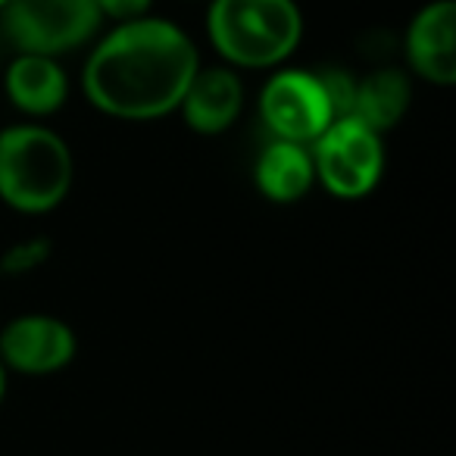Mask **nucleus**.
I'll return each instance as SVG.
<instances>
[{
    "instance_id": "1a4fd4ad",
    "label": "nucleus",
    "mask_w": 456,
    "mask_h": 456,
    "mask_svg": "<svg viewBox=\"0 0 456 456\" xmlns=\"http://www.w3.org/2000/svg\"><path fill=\"white\" fill-rule=\"evenodd\" d=\"M244 101H248V91H244L241 72L225 63H200V69L194 72L188 91H184L182 103H178V113H182L184 126L194 134L216 138V134H225L241 119Z\"/></svg>"
},
{
    "instance_id": "4468645a",
    "label": "nucleus",
    "mask_w": 456,
    "mask_h": 456,
    "mask_svg": "<svg viewBox=\"0 0 456 456\" xmlns=\"http://www.w3.org/2000/svg\"><path fill=\"white\" fill-rule=\"evenodd\" d=\"M319 78H322V88L331 101V110L338 116H350V107H354V88H356V76L347 72L344 66H322L316 69Z\"/></svg>"
},
{
    "instance_id": "9d476101",
    "label": "nucleus",
    "mask_w": 456,
    "mask_h": 456,
    "mask_svg": "<svg viewBox=\"0 0 456 456\" xmlns=\"http://www.w3.org/2000/svg\"><path fill=\"white\" fill-rule=\"evenodd\" d=\"M4 94L16 113L32 122H45L69 101V72L63 69L60 57L13 53L4 69Z\"/></svg>"
},
{
    "instance_id": "f03ea898",
    "label": "nucleus",
    "mask_w": 456,
    "mask_h": 456,
    "mask_svg": "<svg viewBox=\"0 0 456 456\" xmlns=\"http://www.w3.org/2000/svg\"><path fill=\"white\" fill-rule=\"evenodd\" d=\"M306 22L297 0H207V41L238 72H273L297 53Z\"/></svg>"
},
{
    "instance_id": "9b49d317",
    "label": "nucleus",
    "mask_w": 456,
    "mask_h": 456,
    "mask_svg": "<svg viewBox=\"0 0 456 456\" xmlns=\"http://www.w3.org/2000/svg\"><path fill=\"white\" fill-rule=\"evenodd\" d=\"M254 184L269 203H297L316 188L310 147L297 141L269 138L254 163Z\"/></svg>"
},
{
    "instance_id": "423d86ee",
    "label": "nucleus",
    "mask_w": 456,
    "mask_h": 456,
    "mask_svg": "<svg viewBox=\"0 0 456 456\" xmlns=\"http://www.w3.org/2000/svg\"><path fill=\"white\" fill-rule=\"evenodd\" d=\"M256 110H260V122L269 138L297 141L306 147L335 119V110H331L319 72L288 63L269 72L260 88Z\"/></svg>"
},
{
    "instance_id": "7ed1b4c3",
    "label": "nucleus",
    "mask_w": 456,
    "mask_h": 456,
    "mask_svg": "<svg viewBox=\"0 0 456 456\" xmlns=\"http://www.w3.org/2000/svg\"><path fill=\"white\" fill-rule=\"evenodd\" d=\"M76 182V157L57 128L13 122L0 128V203L20 216H47L63 207Z\"/></svg>"
},
{
    "instance_id": "dca6fc26",
    "label": "nucleus",
    "mask_w": 456,
    "mask_h": 456,
    "mask_svg": "<svg viewBox=\"0 0 456 456\" xmlns=\"http://www.w3.org/2000/svg\"><path fill=\"white\" fill-rule=\"evenodd\" d=\"M7 381H10V372H7V366L0 362V403H4V397H7Z\"/></svg>"
},
{
    "instance_id": "a211bd4d",
    "label": "nucleus",
    "mask_w": 456,
    "mask_h": 456,
    "mask_svg": "<svg viewBox=\"0 0 456 456\" xmlns=\"http://www.w3.org/2000/svg\"><path fill=\"white\" fill-rule=\"evenodd\" d=\"M4 7H7V0H0V10H4Z\"/></svg>"
},
{
    "instance_id": "f257e3e1",
    "label": "nucleus",
    "mask_w": 456,
    "mask_h": 456,
    "mask_svg": "<svg viewBox=\"0 0 456 456\" xmlns=\"http://www.w3.org/2000/svg\"><path fill=\"white\" fill-rule=\"evenodd\" d=\"M200 63V47L178 22L153 13L113 22L88 45L82 66L85 101L107 119H166L178 113Z\"/></svg>"
},
{
    "instance_id": "ddd939ff",
    "label": "nucleus",
    "mask_w": 456,
    "mask_h": 456,
    "mask_svg": "<svg viewBox=\"0 0 456 456\" xmlns=\"http://www.w3.org/2000/svg\"><path fill=\"white\" fill-rule=\"evenodd\" d=\"M53 256V244L47 238H22L13 241L4 254H0V275L7 279H22V275H32L38 269L47 266V260Z\"/></svg>"
},
{
    "instance_id": "2eb2a0df",
    "label": "nucleus",
    "mask_w": 456,
    "mask_h": 456,
    "mask_svg": "<svg viewBox=\"0 0 456 456\" xmlns=\"http://www.w3.org/2000/svg\"><path fill=\"white\" fill-rule=\"evenodd\" d=\"M103 22H128L147 16L153 10V0H94Z\"/></svg>"
},
{
    "instance_id": "0eeeda50",
    "label": "nucleus",
    "mask_w": 456,
    "mask_h": 456,
    "mask_svg": "<svg viewBox=\"0 0 456 456\" xmlns=\"http://www.w3.org/2000/svg\"><path fill=\"white\" fill-rule=\"evenodd\" d=\"M76 354V329L51 313H20L0 325V362L7 372L45 379L69 369Z\"/></svg>"
},
{
    "instance_id": "6e6552de",
    "label": "nucleus",
    "mask_w": 456,
    "mask_h": 456,
    "mask_svg": "<svg viewBox=\"0 0 456 456\" xmlns=\"http://www.w3.org/2000/svg\"><path fill=\"white\" fill-rule=\"evenodd\" d=\"M403 60L412 78L435 88L456 85V4L428 0L412 13L403 35Z\"/></svg>"
},
{
    "instance_id": "f8f14e48",
    "label": "nucleus",
    "mask_w": 456,
    "mask_h": 456,
    "mask_svg": "<svg viewBox=\"0 0 456 456\" xmlns=\"http://www.w3.org/2000/svg\"><path fill=\"white\" fill-rule=\"evenodd\" d=\"M412 107V76L400 66H379L356 78L350 116L366 122L379 134L391 132L403 122Z\"/></svg>"
},
{
    "instance_id": "f3484780",
    "label": "nucleus",
    "mask_w": 456,
    "mask_h": 456,
    "mask_svg": "<svg viewBox=\"0 0 456 456\" xmlns=\"http://www.w3.org/2000/svg\"><path fill=\"white\" fill-rule=\"evenodd\" d=\"M0 57H4V35H0Z\"/></svg>"
},
{
    "instance_id": "39448f33",
    "label": "nucleus",
    "mask_w": 456,
    "mask_h": 456,
    "mask_svg": "<svg viewBox=\"0 0 456 456\" xmlns=\"http://www.w3.org/2000/svg\"><path fill=\"white\" fill-rule=\"evenodd\" d=\"M316 184L338 200H362L381 184L387 169L385 134L356 116H338L310 144Z\"/></svg>"
},
{
    "instance_id": "20e7f679",
    "label": "nucleus",
    "mask_w": 456,
    "mask_h": 456,
    "mask_svg": "<svg viewBox=\"0 0 456 456\" xmlns=\"http://www.w3.org/2000/svg\"><path fill=\"white\" fill-rule=\"evenodd\" d=\"M101 32L103 16L94 0H7L0 10V35L13 53L66 57Z\"/></svg>"
}]
</instances>
